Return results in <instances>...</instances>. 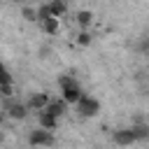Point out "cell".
Here are the masks:
<instances>
[{
    "instance_id": "ac0fdd59",
    "label": "cell",
    "mask_w": 149,
    "mask_h": 149,
    "mask_svg": "<svg viewBox=\"0 0 149 149\" xmlns=\"http://www.w3.org/2000/svg\"><path fill=\"white\" fill-rule=\"evenodd\" d=\"M142 51H149V37L142 40Z\"/></svg>"
},
{
    "instance_id": "30bf717a",
    "label": "cell",
    "mask_w": 149,
    "mask_h": 149,
    "mask_svg": "<svg viewBox=\"0 0 149 149\" xmlns=\"http://www.w3.org/2000/svg\"><path fill=\"white\" fill-rule=\"evenodd\" d=\"M40 28H42L47 35H56V33L61 30V23H58V19H56V16H51V19H47V21H42V23H40Z\"/></svg>"
},
{
    "instance_id": "7c38bea8",
    "label": "cell",
    "mask_w": 149,
    "mask_h": 149,
    "mask_svg": "<svg viewBox=\"0 0 149 149\" xmlns=\"http://www.w3.org/2000/svg\"><path fill=\"white\" fill-rule=\"evenodd\" d=\"M74 42H77L79 47H91V44H93V35H91L88 30H81V33L74 37Z\"/></svg>"
},
{
    "instance_id": "2e32d148",
    "label": "cell",
    "mask_w": 149,
    "mask_h": 149,
    "mask_svg": "<svg viewBox=\"0 0 149 149\" xmlns=\"http://www.w3.org/2000/svg\"><path fill=\"white\" fill-rule=\"evenodd\" d=\"M21 14H23V19H26V21H30V23H35V21H37V7H23V9H21Z\"/></svg>"
},
{
    "instance_id": "7a4b0ae2",
    "label": "cell",
    "mask_w": 149,
    "mask_h": 149,
    "mask_svg": "<svg viewBox=\"0 0 149 149\" xmlns=\"http://www.w3.org/2000/svg\"><path fill=\"white\" fill-rule=\"evenodd\" d=\"M54 142H56V137L51 135V130H47V128H42V126L33 128V130L28 133V144H30V147H51Z\"/></svg>"
},
{
    "instance_id": "8992f818",
    "label": "cell",
    "mask_w": 149,
    "mask_h": 149,
    "mask_svg": "<svg viewBox=\"0 0 149 149\" xmlns=\"http://www.w3.org/2000/svg\"><path fill=\"white\" fill-rule=\"evenodd\" d=\"M61 98H63L68 105H77V102L84 98V91H81L79 84H77V86H70V88H63V91H61Z\"/></svg>"
},
{
    "instance_id": "5b68a950",
    "label": "cell",
    "mask_w": 149,
    "mask_h": 149,
    "mask_svg": "<svg viewBox=\"0 0 149 149\" xmlns=\"http://www.w3.org/2000/svg\"><path fill=\"white\" fill-rule=\"evenodd\" d=\"M49 102H51V98H49L47 93H33V95L28 98V107H30V112H42Z\"/></svg>"
},
{
    "instance_id": "ba28073f",
    "label": "cell",
    "mask_w": 149,
    "mask_h": 149,
    "mask_svg": "<svg viewBox=\"0 0 149 149\" xmlns=\"http://www.w3.org/2000/svg\"><path fill=\"white\" fill-rule=\"evenodd\" d=\"M74 21L81 26V30H88V28L93 26V12H91V9H79V12L74 14Z\"/></svg>"
},
{
    "instance_id": "9c48e42d",
    "label": "cell",
    "mask_w": 149,
    "mask_h": 149,
    "mask_svg": "<svg viewBox=\"0 0 149 149\" xmlns=\"http://www.w3.org/2000/svg\"><path fill=\"white\" fill-rule=\"evenodd\" d=\"M65 109H68V102H65L63 98H61V100H51V102L44 107V112H49V114H54V116H58V119L65 114Z\"/></svg>"
},
{
    "instance_id": "8fae6325",
    "label": "cell",
    "mask_w": 149,
    "mask_h": 149,
    "mask_svg": "<svg viewBox=\"0 0 149 149\" xmlns=\"http://www.w3.org/2000/svg\"><path fill=\"white\" fill-rule=\"evenodd\" d=\"M49 9H51V16L61 19L68 12V5H65V0H49Z\"/></svg>"
},
{
    "instance_id": "9a60e30c",
    "label": "cell",
    "mask_w": 149,
    "mask_h": 149,
    "mask_svg": "<svg viewBox=\"0 0 149 149\" xmlns=\"http://www.w3.org/2000/svg\"><path fill=\"white\" fill-rule=\"evenodd\" d=\"M58 86H61V91H63V88H70V86H77L74 74H63V77L58 79Z\"/></svg>"
},
{
    "instance_id": "52a82bcc",
    "label": "cell",
    "mask_w": 149,
    "mask_h": 149,
    "mask_svg": "<svg viewBox=\"0 0 149 149\" xmlns=\"http://www.w3.org/2000/svg\"><path fill=\"white\" fill-rule=\"evenodd\" d=\"M37 126H42L47 130H56L58 128V116H54V114L42 109V112H37Z\"/></svg>"
},
{
    "instance_id": "5bb4252c",
    "label": "cell",
    "mask_w": 149,
    "mask_h": 149,
    "mask_svg": "<svg viewBox=\"0 0 149 149\" xmlns=\"http://www.w3.org/2000/svg\"><path fill=\"white\" fill-rule=\"evenodd\" d=\"M133 130H135L137 140H149V126H147V123H135Z\"/></svg>"
},
{
    "instance_id": "3957f363",
    "label": "cell",
    "mask_w": 149,
    "mask_h": 149,
    "mask_svg": "<svg viewBox=\"0 0 149 149\" xmlns=\"http://www.w3.org/2000/svg\"><path fill=\"white\" fill-rule=\"evenodd\" d=\"M112 140H114V144H119V147H130L133 142H137V135H135V130H133V126H130V128H119V130H114Z\"/></svg>"
},
{
    "instance_id": "277c9868",
    "label": "cell",
    "mask_w": 149,
    "mask_h": 149,
    "mask_svg": "<svg viewBox=\"0 0 149 149\" xmlns=\"http://www.w3.org/2000/svg\"><path fill=\"white\" fill-rule=\"evenodd\" d=\"M5 112H7V116L9 119H14V121H23L26 116H28V112H30V107H28V102H9L7 107H5Z\"/></svg>"
},
{
    "instance_id": "4fadbf2b",
    "label": "cell",
    "mask_w": 149,
    "mask_h": 149,
    "mask_svg": "<svg viewBox=\"0 0 149 149\" xmlns=\"http://www.w3.org/2000/svg\"><path fill=\"white\" fill-rule=\"evenodd\" d=\"M47 19H51L49 2H44V5H37V23H42V21H47Z\"/></svg>"
},
{
    "instance_id": "6da1fadb",
    "label": "cell",
    "mask_w": 149,
    "mask_h": 149,
    "mask_svg": "<svg viewBox=\"0 0 149 149\" xmlns=\"http://www.w3.org/2000/svg\"><path fill=\"white\" fill-rule=\"evenodd\" d=\"M74 109H77L79 116H84V119H93V116L100 114V100H98V98H91V95H84V98L74 105Z\"/></svg>"
},
{
    "instance_id": "e0dca14e",
    "label": "cell",
    "mask_w": 149,
    "mask_h": 149,
    "mask_svg": "<svg viewBox=\"0 0 149 149\" xmlns=\"http://www.w3.org/2000/svg\"><path fill=\"white\" fill-rule=\"evenodd\" d=\"M14 95V86L12 84H2V98H12Z\"/></svg>"
}]
</instances>
